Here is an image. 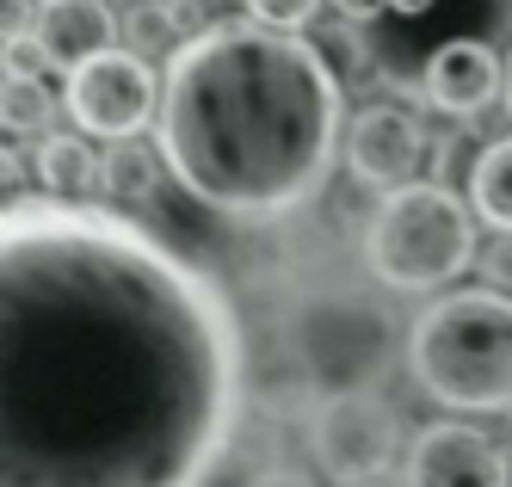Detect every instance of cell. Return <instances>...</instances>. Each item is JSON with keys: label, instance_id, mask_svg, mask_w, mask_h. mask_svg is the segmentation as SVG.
Returning a JSON list of instances; mask_svg holds the SVG:
<instances>
[{"label": "cell", "instance_id": "cell-14", "mask_svg": "<svg viewBox=\"0 0 512 487\" xmlns=\"http://www.w3.org/2000/svg\"><path fill=\"white\" fill-rule=\"evenodd\" d=\"M161 148H142V136L136 142H112L105 148V198H112L118 210L124 204H149L155 198V185H161Z\"/></svg>", "mask_w": 512, "mask_h": 487}, {"label": "cell", "instance_id": "cell-6", "mask_svg": "<svg viewBox=\"0 0 512 487\" xmlns=\"http://www.w3.org/2000/svg\"><path fill=\"white\" fill-rule=\"evenodd\" d=\"M62 111L93 142H136L149 124H161V81L142 50H105L68 74Z\"/></svg>", "mask_w": 512, "mask_h": 487}, {"label": "cell", "instance_id": "cell-21", "mask_svg": "<svg viewBox=\"0 0 512 487\" xmlns=\"http://www.w3.org/2000/svg\"><path fill=\"white\" fill-rule=\"evenodd\" d=\"M432 7H438V0H389L395 19H420V13H432Z\"/></svg>", "mask_w": 512, "mask_h": 487}, {"label": "cell", "instance_id": "cell-17", "mask_svg": "<svg viewBox=\"0 0 512 487\" xmlns=\"http://www.w3.org/2000/svg\"><path fill=\"white\" fill-rule=\"evenodd\" d=\"M247 19L253 25H266V31H290V37H303L315 25V13L327 7V0H241Z\"/></svg>", "mask_w": 512, "mask_h": 487}, {"label": "cell", "instance_id": "cell-15", "mask_svg": "<svg viewBox=\"0 0 512 487\" xmlns=\"http://www.w3.org/2000/svg\"><path fill=\"white\" fill-rule=\"evenodd\" d=\"M0 118H7V136H50L44 124L56 118V99L44 87V74H7V87H0Z\"/></svg>", "mask_w": 512, "mask_h": 487}, {"label": "cell", "instance_id": "cell-23", "mask_svg": "<svg viewBox=\"0 0 512 487\" xmlns=\"http://www.w3.org/2000/svg\"><path fill=\"white\" fill-rule=\"evenodd\" d=\"M38 7H62V0H38Z\"/></svg>", "mask_w": 512, "mask_h": 487}, {"label": "cell", "instance_id": "cell-12", "mask_svg": "<svg viewBox=\"0 0 512 487\" xmlns=\"http://www.w3.org/2000/svg\"><path fill=\"white\" fill-rule=\"evenodd\" d=\"M31 179L56 204H87V198H105V155L81 130H50L31 148Z\"/></svg>", "mask_w": 512, "mask_h": 487}, {"label": "cell", "instance_id": "cell-9", "mask_svg": "<svg viewBox=\"0 0 512 487\" xmlns=\"http://www.w3.org/2000/svg\"><path fill=\"white\" fill-rule=\"evenodd\" d=\"M408 487H512V457L482 426L438 420L408 444Z\"/></svg>", "mask_w": 512, "mask_h": 487}, {"label": "cell", "instance_id": "cell-2", "mask_svg": "<svg viewBox=\"0 0 512 487\" xmlns=\"http://www.w3.org/2000/svg\"><path fill=\"white\" fill-rule=\"evenodd\" d=\"M346 81L315 37L210 19L173 44L155 148L198 210L266 229L309 210L346 161Z\"/></svg>", "mask_w": 512, "mask_h": 487}, {"label": "cell", "instance_id": "cell-16", "mask_svg": "<svg viewBox=\"0 0 512 487\" xmlns=\"http://www.w3.org/2000/svg\"><path fill=\"white\" fill-rule=\"evenodd\" d=\"M315 44H321V56H327V62H334L340 81H364V74H371V44H364V25L334 19V25L315 37Z\"/></svg>", "mask_w": 512, "mask_h": 487}, {"label": "cell", "instance_id": "cell-5", "mask_svg": "<svg viewBox=\"0 0 512 487\" xmlns=\"http://www.w3.org/2000/svg\"><path fill=\"white\" fill-rule=\"evenodd\" d=\"M358 253H364V272H371L377 290L432 296V290L457 284L482 259V247H475V210L445 179H414L401 192L377 198Z\"/></svg>", "mask_w": 512, "mask_h": 487}, {"label": "cell", "instance_id": "cell-19", "mask_svg": "<svg viewBox=\"0 0 512 487\" xmlns=\"http://www.w3.org/2000/svg\"><path fill=\"white\" fill-rule=\"evenodd\" d=\"M383 13H389V0H334V19H346V25H371Z\"/></svg>", "mask_w": 512, "mask_h": 487}, {"label": "cell", "instance_id": "cell-24", "mask_svg": "<svg viewBox=\"0 0 512 487\" xmlns=\"http://www.w3.org/2000/svg\"><path fill=\"white\" fill-rule=\"evenodd\" d=\"M371 487H389V481H371Z\"/></svg>", "mask_w": 512, "mask_h": 487}, {"label": "cell", "instance_id": "cell-3", "mask_svg": "<svg viewBox=\"0 0 512 487\" xmlns=\"http://www.w3.org/2000/svg\"><path fill=\"white\" fill-rule=\"evenodd\" d=\"M278 358L297 395L346 401L377 395L395 358H408V346H401L395 309L371 284H309L278 315Z\"/></svg>", "mask_w": 512, "mask_h": 487}, {"label": "cell", "instance_id": "cell-4", "mask_svg": "<svg viewBox=\"0 0 512 487\" xmlns=\"http://www.w3.org/2000/svg\"><path fill=\"white\" fill-rule=\"evenodd\" d=\"M414 383L451 414H512V290H445L408 327Z\"/></svg>", "mask_w": 512, "mask_h": 487}, {"label": "cell", "instance_id": "cell-22", "mask_svg": "<svg viewBox=\"0 0 512 487\" xmlns=\"http://www.w3.org/2000/svg\"><path fill=\"white\" fill-rule=\"evenodd\" d=\"M506 111H512V50H506Z\"/></svg>", "mask_w": 512, "mask_h": 487}, {"label": "cell", "instance_id": "cell-20", "mask_svg": "<svg viewBox=\"0 0 512 487\" xmlns=\"http://www.w3.org/2000/svg\"><path fill=\"white\" fill-rule=\"evenodd\" d=\"M241 487H321V481H309L297 469H260V475H247Z\"/></svg>", "mask_w": 512, "mask_h": 487}, {"label": "cell", "instance_id": "cell-10", "mask_svg": "<svg viewBox=\"0 0 512 487\" xmlns=\"http://www.w3.org/2000/svg\"><path fill=\"white\" fill-rule=\"evenodd\" d=\"M420 93L432 111L445 118H482L494 99H506V62L482 44V37H445L426 68H420Z\"/></svg>", "mask_w": 512, "mask_h": 487}, {"label": "cell", "instance_id": "cell-8", "mask_svg": "<svg viewBox=\"0 0 512 487\" xmlns=\"http://www.w3.org/2000/svg\"><path fill=\"white\" fill-rule=\"evenodd\" d=\"M426 161V130L414 111H401L395 99H377V105H364L352 130H346V173L358 185H371L377 198L401 192V185H414Z\"/></svg>", "mask_w": 512, "mask_h": 487}, {"label": "cell", "instance_id": "cell-13", "mask_svg": "<svg viewBox=\"0 0 512 487\" xmlns=\"http://www.w3.org/2000/svg\"><path fill=\"white\" fill-rule=\"evenodd\" d=\"M469 210L494 235H512V136L488 142L469 167Z\"/></svg>", "mask_w": 512, "mask_h": 487}, {"label": "cell", "instance_id": "cell-1", "mask_svg": "<svg viewBox=\"0 0 512 487\" xmlns=\"http://www.w3.org/2000/svg\"><path fill=\"white\" fill-rule=\"evenodd\" d=\"M229 284L118 204L7 198L0 487H216L247 420Z\"/></svg>", "mask_w": 512, "mask_h": 487}, {"label": "cell", "instance_id": "cell-7", "mask_svg": "<svg viewBox=\"0 0 512 487\" xmlns=\"http://www.w3.org/2000/svg\"><path fill=\"white\" fill-rule=\"evenodd\" d=\"M401 451V420L377 395H346V401H315L309 414V457L327 481L340 487H371L389 475Z\"/></svg>", "mask_w": 512, "mask_h": 487}, {"label": "cell", "instance_id": "cell-11", "mask_svg": "<svg viewBox=\"0 0 512 487\" xmlns=\"http://www.w3.org/2000/svg\"><path fill=\"white\" fill-rule=\"evenodd\" d=\"M31 37H38V50H44L50 68L75 74L93 56L118 50V13L105 7V0H62V7H38Z\"/></svg>", "mask_w": 512, "mask_h": 487}, {"label": "cell", "instance_id": "cell-18", "mask_svg": "<svg viewBox=\"0 0 512 487\" xmlns=\"http://www.w3.org/2000/svg\"><path fill=\"white\" fill-rule=\"evenodd\" d=\"M482 284H494V290H512V235H500V241H488L482 247Z\"/></svg>", "mask_w": 512, "mask_h": 487}]
</instances>
